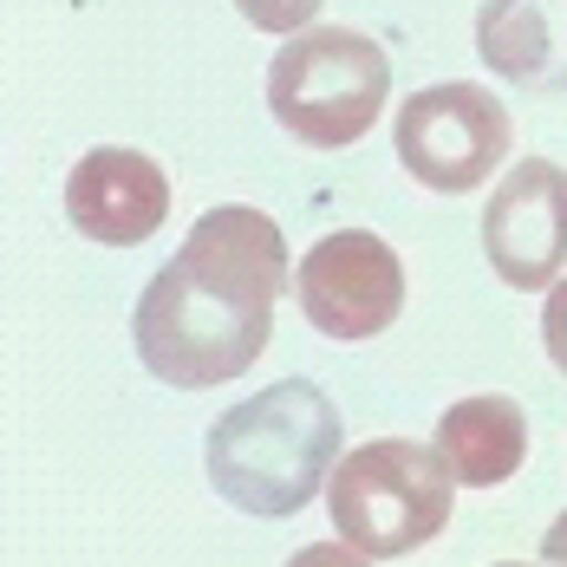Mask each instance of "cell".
I'll list each match as a JSON object with an SVG mask.
<instances>
[{
    "instance_id": "4fadbf2b",
    "label": "cell",
    "mask_w": 567,
    "mask_h": 567,
    "mask_svg": "<svg viewBox=\"0 0 567 567\" xmlns=\"http://www.w3.org/2000/svg\"><path fill=\"white\" fill-rule=\"evenodd\" d=\"M542 561H555V567H567V515L548 528V542H542Z\"/></svg>"
},
{
    "instance_id": "30bf717a",
    "label": "cell",
    "mask_w": 567,
    "mask_h": 567,
    "mask_svg": "<svg viewBox=\"0 0 567 567\" xmlns=\"http://www.w3.org/2000/svg\"><path fill=\"white\" fill-rule=\"evenodd\" d=\"M437 451H444L456 483L496 489V483H509L515 470H522V456H528V417L503 392L456 398L451 411L437 417Z\"/></svg>"
},
{
    "instance_id": "6da1fadb",
    "label": "cell",
    "mask_w": 567,
    "mask_h": 567,
    "mask_svg": "<svg viewBox=\"0 0 567 567\" xmlns=\"http://www.w3.org/2000/svg\"><path fill=\"white\" fill-rule=\"evenodd\" d=\"M287 287V241L268 209L223 203L189 228L183 255L137 293L131 340L151 379L176 392H209L248 372L268 333L275 300Z\"/></svg>"
},
{
    "instance_id": "7a4b0ae2",
    "label": "cell",
    "mask_w": 567,
    "mask_h": 567,
    "mask_svg": "<svg viewBox=\"0 0 567 567\" xmlns=\"http://www.w3.org/2000/svg\"><path fill=\"white\" fill-rule=\"evenodd\" d=\"M340 404L313 379H281L209 424L203 470L216 496L241 515H293L327 489L340 463Z\"/></svg>"
},
{
    "instance_id": "ba28073f",
    "label": "cell",
    "mask_w": 567,
    "mask_h": 567,
    "mask_svg": "<svg viewBox=\"0 0 567 567\" xmlns=\"http://www.w3.org/2000/svg\"><path fill=\"white\" fill-rule=\"evenodd\" d=\"M65 209H72V228L85 241L137 248V241H151L164 228V216H171V176H164L157 157H144V151L99 144V151H85L72 164Z\"/></svg>"
},
{
    "instance_id": "7c38bea8",
    "label": "cell",
    "mask_w": 567,
    "mask_h": 567,
    "mask_svg": "<svg viewBox=\"0 0 567 567\" xmlns=\"http://www.w3.org/2000/svg\"><path fill=\"white\" fill-rule=\"evenodd\" d=\"M542 340H548V359L567 372V281H555L542 300Z\"/></svg>"
},
{
    "instance_id": "277c9868",
    "label": "cell",
    "mask_w": 567,
    "mask_h": 567,
    "mask_svg": "<svg viewBox=\"0 0 567 567\" xmlns=\"http://www.w3.org/2000/svg\"><path fill=\"white\" fill-rule=\"evenodd\" d=\"M392 92V59L352 27H307L268 65V112L307 151L359 144Z\"/></svg>"
},
{
    "instance_id": "8992f818",
    "label": "cell",
    "mask_w": 567,
    "mask_h": 567,
    "mask_svg": "<svg viewBox=\"0 0 567 567\" xmlns=\"http://www.w3.org/2000/svg\"><path fill=\"white\" fill-rule=\"evenodd\" d=\"M300 313L327 340H372L404 313V261L392 255L385 235L372 228H340L320 235L293 275Z\"/></svg>"
},
{
    "instance_id": "8fae6325",
    "label": "cell",
    "mask_w": 567,
    "mask_h": 567,
    "mask_svg": "<svg viewBox=\"0 0 567 567\" xmlns=\"http://www.w3.org/2000/svg\"><path fill=\"white\" fill-rule=\"evenodd\" d=\"M235 7L261 33H307V20L320 13V0H235Z\"/></svg>"
},
{
    "instance_id": "5b68a950",
    "label": "cell",
    "mask_w": 567,
    "mask_h": 567,
    "mask_svg": "<svg viewBox=\"0 0 567 567\" xmlns=\"http://www.w3.org/2000/svg\"><path fill=\"white\" fill-rule=\"evenodd\" d=\"M392 144H398V164L424 189L463 196L509 157L515 124L503 99H489L470 79H451V85H424V92H411L398 105Z\"/></svg>"
},
{
    "instance_id": "9c48e42d",
    "label": "cell",
    "mask_w": 567,
    "mask_h": 567,
    "mask_svg": "<svg viewBox=\"0 0 567 567\" xmlns=\"http://www.w3.org/2000/svg\"><path fill=\"white\" fill-rule=\"evenodd\" d=\"M476 59L515 92H567V0H476Z\"/></svg>"
},
{
    "instance_id": "3957f363",
    "label": "cell",
    "mask_w": 567,
    "mask_h": 567,
    "mask_svg": "<svg viewBox=\"0 0 567 567\" xmlns=\"http://www.w3.org/2000/svg\"><path fill=\"white\" fill-rule=\"evenodd\" d=\"M451 463L437 444H411V437H379L359 444L352 456L333 463L327 476V515L346 555L359 561H392L424 542L444 535L451 522Z\"/></svg>"
},
{
    "instance_id": "52a82bcc",
    "label": "cell",
    "mask_w": 567,
    "mask_h": 567,
    "mask_svg": "<svg viewBox=\"0 0 567 567\" xmlns=\"http://www.w3.org/2000/svg\"><path fill=\"white\" fill-rule=\"evenodd\" d=\"M483 255L515 293H542L555 287L567 261V171L548 157H522L489 209H483Z\"/></svg>"
}]
</instances>
